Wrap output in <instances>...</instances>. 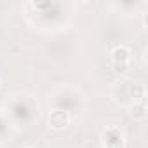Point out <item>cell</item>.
I'll return each mask as SVG.
<instances>
[{
    "label": "cell",
    "instance_id": "5",
    "mask_svg": "<svg viewBox=\"0 0 148 148\" xmlns=\"http://www.w3.org/2000/svg\"><path fill=\"white\" fill-rule=\"evenodd\" d=\"M129 92H131V98L134 99V103H143L145 101V96H146V87L141 82H134L131 86V91Z\"/></svg>",
    "mask_w": 148,
    "mask_h": 148
},
{
    "label": "cell",
    "instance_id": "1",
    "mask_svg": "<svg viewBox=\"0 0 148 148\" xmlns=\"http://www.w3.org/2000/svg\"><path fill=\"white\" fill-rule=\"evenodd\" d=\"M101 143H103V148H125V136L120 127L110 125L103 131Z\"/></svg>",
    "mask_w": 148,
    "mask_h": 148
},
{
    "label": "cell",
    "instance_id": "3",
    "mask_svg": "<svg viewBox=\"0 0 148 148\" xmlns=\"http://www.w3.org/2000/svg\"><path fill=\"white\" fill-rule=\"evenodd\" d=\"M131 49L127 45H115L112 51H110V59H112V64H129L131 63Z\"/></svg>",
    "mask_w": 148,
    "mask_h": 148
},
{
    "label": "cell",
    "instance_id": "7",
    "mask_svg": "<svg viewBox=\"0 0 148 148\" xmlns=\"http://www.w3.org/2000/svg\"><path fill=\"white\" fill-rule=\"evenodd\" d=\"M0 87H2V80H0Z\"/></svg>",
    "mask_w": 148,
    "mask_h": 148
},
{
    "label": "cell",
    "instance_id": "6",
    "mask_svg": "<svg viewBox=\"0 0 148 148\" xmlns=\"http://www.w3.org/2000/svg\"><path fill=\"white\" fill-rule=\"evenodd\" d=\"M113 70L117 73H125L129 70V64H113Z\"/></svg>",
    "mask_w": 148,
    "mask_h": 148
},
{
    "label": "cell",
    "instance_id": "2",
    "mask_svg": "<svg viewBox=\"0 0 148 148\" xmlns=\"http://www.w3.org/2000/svg\"><path fill=\"white\" fill-rule=\"evenodd\" d=\"M49 127L54 131H63L68 124H70V113L64 110H52L47 117Z\"/></svg>",
    "mask_w": 148,
    "mask_h": 148
},
{
    "label": "cell",
    "instance_id": "4",
    "mask_svg": "<svg viewBox=\"0 0 148 148\" xmlns=\"http://www.w3.org/2000/svg\"><path fill=\"white\" fill-rule=\"evenodd\" d=\"M129 115H131L134 120H145L146 115H148V110H146L145 101H143V103H132V105L129 106Z\"/></svg>",
    "mask_w": 148,
    "mask_h": 148
}]
</instances>
